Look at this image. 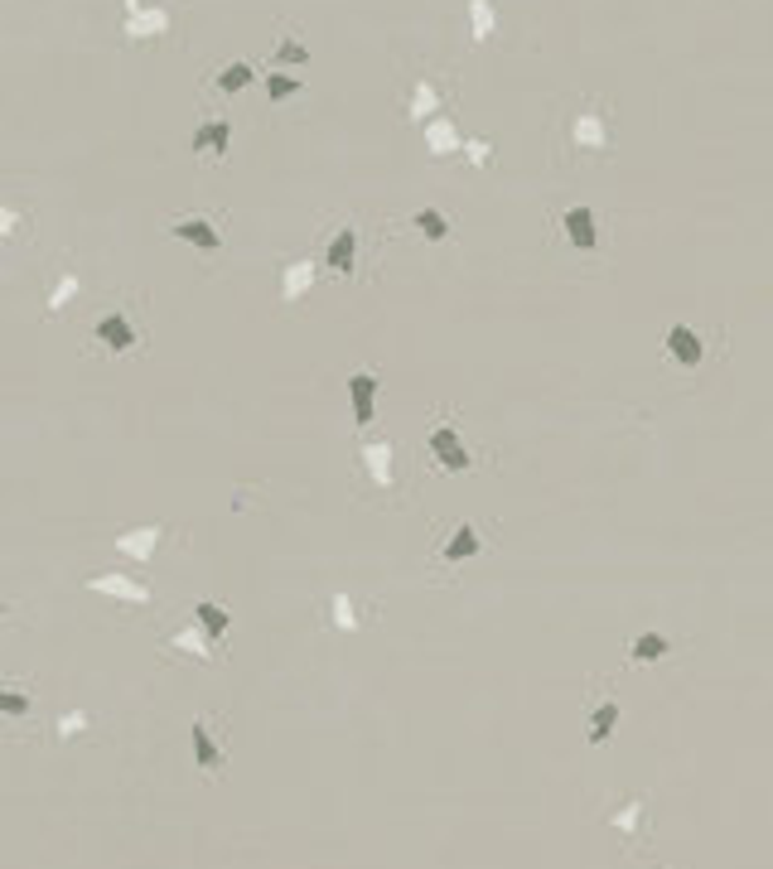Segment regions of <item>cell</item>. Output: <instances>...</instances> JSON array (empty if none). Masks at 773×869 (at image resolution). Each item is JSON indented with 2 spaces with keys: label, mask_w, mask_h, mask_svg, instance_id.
Masks as SVG:
<instances>
[{
  "label": "cell",
  "mask_w": 773,
  "mask_h": 869,
  "mask_svg": "<svg viewBox=\"0 0 773 869\" xmlns=\"http://www.w3.org/2000/svg\"><path fill=\"white\" fill-rule=\"evenodd\" d=\"M421 141H426V155L430 160H450V155H459V145H464V131L455 126V116H430L426 126H421Z\"/></svg>",
  "instance_id": "obj_12"
},
{
  "label": "cell",
  "mask_w": 773,
  "mask_h": 869,
  "mask_svg": "<svg viewBox=\"0 0 773 869\" xmlns=\"http://www.w3.org/2000/svg\"><path fill=\"white\" fill-rule=\"evenodd\" d=\"M160 536H165V522H145V526H131V532H121L116 542H112V550H121L126 560H150L155 556V546H160Z\"/></svg>",
  "instance_id": "obj_18"
},
{
  "label": "cell",
  "mask_w": 773,
  "mask_h": 869,
  "mask_svg": "<svg viewBox=\"0 0 773 869\" xmlns=\"http://www.w3.org/2000/svg\"><path fill=\"white\" fill-rule=\"evenodd\" d=\"M169 647H175V653H184V657H193V662H203V667H213V662H217V653H213L209 633H203L199 623H189V628L169 633Z\"/></svg>",
  "instance_id": "obj_22"
},
{
  "label": "cell",
  "mask_w": 773,
  "mask_h": 869,
  "mask_svg": "<svg viewBox=\"0 0 773 869\" xmlns=\"http://www.w3.org/2000/svg\"><path fill=\"white\" fill-rule=\"evenodd\" d=\"M459 155L469 160V169H493V141H483V136H464Z\"/></svg>",
  "instance_id": "obj_31"
},
{
  "label": "cell",
  "mask_w": 773,
  "mask_h": 869,
  "mask_svg": "<svg viewBox=\"0 0 773 869\" xmlns=\"http://www.w3.org/2000/svg\"><path fill=\"white\" fill-rule=\"evenodd\" d=\"M619 701L614 695H595V705H590V715H585V739L595 744V749H604V744L614 739V729H619Z\"/></svg>",
  "instance_id": "obj_17"
},
{
  "label": "cell",
  "mask_w": 773,
  "mask_h": 869,
  "mask_svg": "<svg viewBox=\"0 0 773 869\" xmlns=\"http://www.w3.org/2000/svg\"><path fill=\"white\" fill-rule=\"evenodd\" d=\"M556 237H561L575 256H600V247H604L600 213L590 203H565L561 213H556Z\"/></svg>",
  "instance_id": "obj_3"
},
{
  "label": "cell",
  "mask_w": 773,
  "mask_h": 869,
  "mask_svg": "<svg viewBox=\"0 0 773 869\" xmlns=\"http://www.w3.org/2000/svg\"><path fill=\"white\" fill-rule=\"evenodd\" d=\"M483 550H489V546H483V532H479V526H474V522H459L455 532L440 542V550H435V556H440V566H464V560H479Z\"/></svg>",
  "instance_id": "obj_11"
},
{
  "label": "cell",
  "mask_w": 773,
  "mask_h": 869,
  "mask_svg": "<svg viewBox=\"0 0 773 869\" xmlns=\"http://www.w3.org/2000/svg\"><path fill=\"white\" fill-rule=\"evenodd\" d=\"M378 391H382V377L372 372V367L348 372V401H354V425H358V431H368L372 415H378Z\"/></svg>",
  "instance_id": "obj_9"
},
{
  "label": "cell",
  "mask_w": 773,
  "mask_h": 869,
  "mask_svg": "<svg viewBox=\"0 0 773 869\" xmlns=\"http://www.w3.org/2000/svg\"><path fill=\"white\" fill-rule=\"evenodd\" d=\"M464 15H469V44L474 48L493 44V34H498V0H464Z\"/></svg>",
  "instance_id": "obj_20"
},
{
  "label": "cell",
  "mask_w": 773,
  "mask_h": 869,
  "mask_svg": "<svg viewBox=\"0 0 773 869\" xmlns=\"http://www.w3.org/2000/svg\"><path fill=\"white\" fill-rule=\"evenodd\" d=\"M189 744H193V764H199V773H223V768H227V749L213 739L209 720H193V725H189Z\"/></svg>",
  "instance_id": "obj_15"
},
{
  "label": "cell",
  "mask_w": 773,
  "mask_h": 869,
  "mask_svg": "<svg viewBox=\"0 0 773 869\" xmlns=\"http://www.w3.org/2000/svg\"><path fill=\"white\" fill-rule=\"evenodd\" d=\"M34 710V701H30V691L24 687H0V715L5 720H24Z\"/></svg>",
  "instance_id": "obj_28"
},
{
  "label": "cell",
  "mask_w": 773,
  "mask_h": 869,
  "mask_svg": "<svg viewBox=\"0 0 773 869\" xmlns=\"http://www.w3.org/2000/svg\"><path fill=\"white\" fill-rule=\"evenodd\" d=\"M556 160L565 169L614 160V102L600 92H580L556 121Z\"/></svg>",
  "instance_id": "obj_1"
},
{
  "label": "cell",
  "mask_w": 773,
  "mask_h": 869,
  "mask_svg": "<svg viewBox=\"0 0 773 869\" xmlns=\"http://www.w3.org/2000/svg\"><path fill=\"white\" fill-rule=\"evenodd\" d=\"M271 64H310V48H305V44H300V40H290V34H285V40H281V44H276V54H271Z\"/></svg>",
  "instance_id": "obj_32"
},
{
  "label": "cell",
  "mask_w": 773,
  "mask_h": 869,
  "mask_svg": "<svg viewBox=\"0 0 773 869\" xmlns=\"http://www.w3.org/2000/svg\"><path fill=\"white\" fill-rule=\"evenodd\" d=\"M169 237L189 242L193 252H217V247H223V232L213 227V218H175V223H169Z\"/></svg>",
  "instance_id": "obj_19"
},
{
  "label": "cell",
  "mask_w": 773,
  "mask_h": 869,
  "mask_svg": "<svg viewBox=\"0 0 773 869\" xmlns=\"http://www.w3.org/2000/svg\"><path fill=\"white\" fill-rule=\"evenodd\" d=\"M426 455H430V464H435L440 474H469V469H474V455H469V445H464V435H459L455 421L430 425Z\"/></svg>",
  "instance_id": "obj_4"
},
{
  "label": "cell",
  "mask_w": 773,
  "mask_h": 869,
  "mask_svg": "<svg viewBox=\"0 0 773 869\" xmlns=\"http://www.w3.org/2000/svg\"><path fill=\"white\" fill-rule=\"evenodd\" d=\"M648 806H652L648 792H628V798L609 812V826L619 831L624 840H648Z\"/></svg>",
  "instance_id": "obj_10"
},
{
  "label": "cell",
  "mask_w": 773,
  "mask_h": 869,
  "mask_svg": "<svg viewBox=\"0 0 773 869\" xmlns=\"http://www.w3.org/2000/svg\"><path fill=\"white\" fill-rule=\"evenodd\" d=\"M24 232V213H15L10 203H0V242H15Z\"/></svg>",
  "instance_id": "obj_34"
},
{
  "label": "cell",
  "mask_w": 773,
  "mask_h": 869,
  "mask_svg": "<svg viewBox=\"0 0 773 869\" xmlns=\"http://www.w3.org/2000/svg\"><path fill=\"white\" fill-rule=\"evenodd\" d=\"M88 590H92V594H102V599H121V604H150V590H145L141 580H131V575H121V570H102V575H92Z\"/></svg>",
  "instance_id": "obj_13"
},
{
  "label": "cell",
  "mask_w": 773,
  "mask_h": 869,
  "mask_svg": "<svg viewBox=\"0 0 773 869\" xmlns=\"http://www.w3.org/2000/svg\"><path fill=\"white\" fill-rule=\"evenodd\" d=\"M300 88H305V82H300L295 73H266V97H271V102H290V97H300Z\"/></svg>",
  "instance_id": "obj_29"
},
{
  "label": "cell",
  "mask_w": 773,
  "mask_h": 869,
  "mask_svg": "<svg viewBox=\"0 0 773 869\" xmlns=\"http://www.w3.org/2000/svg\"><path fill=\"white\" fill-rule=\"evenodd\" d=\"M310 286H314V261H290L285 271H281V300H300V296H310Z\"/></svg>",
  "instance_id": "obj_27"
},
{
  "label": "cell",
  "mask_w": 773,
  "mask_h": 869,
  "mask_svg": "<svg viewBox=\"0 0 773 869\" xmlns=\"http://www.w3.org/2000/svg\"><path fill=\"white\" fill-rule=\"evenodd\" d=\"M141 5V0H126V10H136ZM126 10H121V15H126Z\"/></svg>",
  "instance_id": "obj_35"
},
{
  "label": "cell",
  "mask_w": 773,
  "mask_h": 869,
  "mask_svg": "<svg viewBox=\"0 0 773 869\" xmlns=\"http://www.w3.org/2000/svg\"><path fill=\"white\" fill-rule=\"evenodd\" d=\"M411 227H416L426 242H450V237H455V223H450V218H445L435 203L416 208V213H411Z\"/></svg>",
  "instance_id": "obj_25"
},
{
  "label": "cell",
  "mask_w": 773,
  "mask_h": 869,
  "mask_svg": "<svg viewBox=\"0 0 773 869\" xmlns=\"http://www.w3.org/2000/svg\"><path fill=\"white\" fill-rule=\"evenodd\" d=\"M227 151H233V121L227 116L199 121V131H193V141H189L193 160H227Z\"/></svg>",
  "instance_id": "obj_7"
},
{
  "label": "cell",
  "mask_w": 773,
  "mask_h": 869,
  "mask_svg": "<svg viewBox=\"0 0 773 869\" xmlns=\"http://www.w3.org/2000/svg\"><path fill=\"white\" fill-rule=\"evenodd\" d=\"M440 107H445L440 82H430V78L411 82V92H406V121H411V126H426L430 116H440Z\"/></svg>",
  "instance_id": "obj_14"
},
{
  "label": "cell",
  "mask_w": 773,
  "mask_h": 869,
  "mask_svg": "<svg viewBox=\"0 0 773 869\" xmlns=\"http://www.w3.org/2000/svg\"><path fill=\"white\" fill-rule=\"evenodd\" d=\"M0 619H5V604H0Z\"/></svg>",
  "instance_id": "obj_36"
},
{
  "label": "cell",
  "mask_w": 773,
  "mask_h": 869,
  "mask_svg": "<svg viewBox=\"0 0 773 869\" xmlns=\"http://www.w3.org/2000/svg\"><path fill=\"white\" fill-rule=\"evenodd\" d=\"M92 338L97 344H102L107 353H112V358H126V353H136L145 338H141V328L126 320V314H102V320H97V328H92Z\"/></svg>",
  "instance_id": "obj_8"
},
{
  "label": "cell",
  "mask_w": 773,
  "mask_h": 869,
  "mask_svg": "<svg viewBox=\"0 0 773 869\" xmlns=\"http://www.w3.org/2000/svg\"><path fill=\"white\" fill-rule=\"evenodd\" d=\"M362 469L378 488L396 483V445L392 439H362Z\"/></svg>",
  "instance_id": "obj_16"
},
{
  "label": "cell",
  "mask_w": 773,
  "mask_h": 869,
  "mask_svg": "<svg viewBox=\"0 0 773 869\" xmlns=\"http://www.w3.org/2000/svg\"><path fill=\"white\" fill-rule=\"evenodd\" d=\"M213 88L223 92V97H237V92L257 88V64H247V58H237V64L217 68V73H213Z\"/></svg>",
  "instance_id": "obj_24"
},
{
  "label": "cell",
  "mask_w": 773,
  "mask_h": 869,
  "mask_svg": "<svg viewBox=\"0 0 773 869\" xmlns=\"http://www.w3.org/2000/svg\"><path fill=\"white\" fill-rule=\"evenodd\" d=\"M92 729V715L82 705H72V710H64V715H58V739H78V734H88Z\"/></svg>",
  "instance_id": "obj_30"
},
{
  "label": "cell",
  "mask_w": 773,
  "mask_h": 869,
  "mask_svg": "<svg viewBox=\"0 0 773 869\" xmlns=\"http://www.w3.org/2000/svg\"><path fill=\"white\" fill-rule=\"evenodd\" d=\"M169 30H175L169 5H136L121 15V34H126L131 44H160V40H169Z\"/></svg>",
  "instance_id": "obj_5"
},
{
  "label": "cell",
  "mask_w": 773,
  "mask_h": 869,
  "mask_svg": "<svg viewBox=\"0 0 773 869\" xmlns=\"http://www.w3.org/2000/svg\"><path fill=\"white\" fill-rule=\"evenodd\" d=\"M193 623H199L209 638H227L233 614H227V604H217V599H199V604H193Z\"/></svg>",
  "instance_id": "obj_26"
},
{
  "label": "cell",
  "mask_w": 773,
  "mask_h": 869,
  "mask_svg": "<svg viewBox=\"0 0 773 869\" xmlns=\"http://www.w3.org/2000/svg\"><path fill=\"white\" fill-rule=\"evenodd\" d=\"M324 256H329V271H338L344 280L358 276V232L354 227H338L329 237V247H324Z\"/></svg>",
  "instance_id": "obj_21"
},
{
  "label": "cell",
  "mask_w": 773,
  "mask_h": 869,
  "mask_svg": "<svg viewBox=\"0 0 773 869\" xmlns=\"http://www.w3.org/2000/svg\"><path fill=\"white\" fill-rule=\"evenodd\" d=\"M672 653H676V638H668L662 628H643V633H634V638H628V647H624V667H628V671H643V667L668 662Z\"/></svg>",
  "instance_id": "obj_6"
},
{
  "label": "cell",
  "mask_w": 773,
  "mask_h": 869,
  "mask_svg": "<svg viewBox=\"0 0 773 869\" xmlns=\"http://www.w3.org/2000/svg\"><path fill=\"white\" fill-rule=\"evenodd\" d=\"M72 296H78V276H58V280H54V290H48V310L58 314Z\"/></svg>",
  "instance_id": "obj_33"
},
{
  "label": "cell",
  "mask_w": 773,
  "mask_h": 869,
  "mask_svg": "<svg viewBox=\"0 0 773 869\" xmlns=\"http://www.w3.org/2000/svg\"><path fill=\"white\" fill-rule=\"evenodd\" d=\"M662 358L676 372H706V367H716L725 358V328L716 334H706V328L686 324V320H672L668 334H662Z\"/></svg>",
  "instance_id": "obj_2"
},
{
  "label": "cell",
  "mask_w": 773,
  "mask_h": 869,
  "mask_svg": "<svg viewBox=\"0 0 773 869\" xmlns=\"http://www.w3.org/2000/svg\"><path fill=\"white\" fill-rule=\"evenodd\" d=\"M329 619H334L338 633H362V628H368V609H362L348 590H334V599H329Z\"/></svg>",
  "instance_id": "obj_23"
}]
</instances>
